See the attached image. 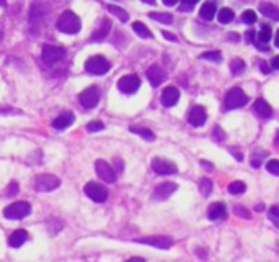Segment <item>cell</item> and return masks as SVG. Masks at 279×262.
<instances>
[{"instance_id": "obj_32", "label": "cell", "mask_w": 279, "mask_h": 262, "mask_svg": "<svg viewBox=\"0 0 279 262\" xmlns=\"http://www.w3.org/2000/svg\"><path fill=\"white\" fill-rule=\"evenodd\" d=\"M199 190L204 197H209L210 195V192H212V182H210L209 179H201V182H199Z\"/></svg>"}, {"instance_id": "obj_45", "label": "cell", "mask_w": 279, "mask_h": 262, "mask_svg": "<svg viewBox=\"0 0 279 262\" xmlns=\"http://www.w3.org/2000/svg\"><path fill=\"white\" fill-rule=\"evenodd\" d=\"M163 36H164V38L169 40V41H172V43L177 41V40H176V36H174V35H171L169 31H163Z\"/></svg>"}, {"instance_id": "obj_6", "label": "cell", "mask_w": 279, "mask_h": 262, "mask_svg": "<svg viewBox=\"0 0 279 262\" xmlns=\"http://www.w3.org/2000/svg\"><path fill=\"white\" fill-rule=\"evenodd\" d=\"M99 100H101V90H99V87H96V85L87 87V89H85L84 92H80V95H79V102L84 108L97 107Z\"/></svg>"}, {"instance_id": "obj_23", "label": "cell", "mask_w": 279, "mask_h": 262, "mask_svg": "<svg viewBox=\"0 0 279 262\" xmlns=\"http://www.w3.org/2000/svg\"><path fill=\"white\" fill-rule=\"evenodd\" d=\"M253 108H255L256 113L261 116V118H264V120H268V118L272 116L271 105L266 102V100H263V98H258V100L255 102V105H253Z\"/></svg>"}, {"instance_id": "obj_35", "label": "cell", "mask_w": 279, "mask_h": 262, "mask_svg": "<svg viewBox=\"0 0 279 262\" xmlns=\"http://www.w3.org/2000/svg\"><path fill=\"white\" fill-rule=\"evenodd\" d=\"M266 169H268V172L272 174V176H279V161L277 159L268 161V164H266Z\"/></svg>"}, {"instance_id": "obj_2", "label": "cell", "mask_w": 279, "mask_h": 262, "mask_svg": "<svg viewBox=\"0 0 279 262\" xmlns=\"http://www.w3.org/2000/svg\"><path fill=\"white\" fill-rule=\"evenodd\" d=\"M248 103V95L240 89V87H233L227 92L225 95V110H237Z\"/></svg>"}, {"instance_id": "obj_38", "label": "cell", "mask_w": 279, "mask_h": 262, "mask_svg": "<svg viewBox=\"0 0 279 262\" xmlns=\"http://www.w3.org/2000/svg\"><path fill=\"white\" fill-rule=\"evenodd\" d=\"M241 20H243L246 25H253L256 22V14L253 10H246L243 15H241Z\"/></svg>"}, {"instance_id": "obj_30", "label": "cell", "mask_w": 279, "mask_h": 262, "mask_svg": "<svg viewBox=\"0 0 279 262\" xmlns=\"http://www.w3.org/2000/svg\"><path fill=\"white\" fill-rule=\"evenodd\" d=\"M107 10L110 12V14H114L117 18H120V22H128V14L123 9L117 7V5H107Z\"/></svg>"}, {"instance_id": "obj_31", "label": "cell", "mask_w": 279, "mask_h": 262, "mask_svg": "<svg viewBox=\"0 0 279 262\" xmlns=\"http://www.w3.org/2000/svg\"><path fill=\"white\" fill-rule=\"evenodd\" d=\"M246 190V185L245 182H241V180H235L230 185H228V192L233 193V195H240V193H243Z\"/></svg>"}, {"instance_id": "obj_44", "label": "cell", "mask_w": 279, "mask_h": 262, "mask_svg": "<svg viewBox=\"0 0 279 262\" xmlns=\"http://www.w3.org/2000/svg\"><path fill=\"white\" fill-rule=\"evenodd\" d=\"M115 172H122L123 171V161L119 159V158H115Z\"/></svg>"}, {"instance_id": "obj_48", "label": "cell", "mask_w": 279, "mask_h": 262, "mask_svg": "<svg viewBox=\"0 0 279 262\" xmlns=\"http://www.w3.org/2000/svg\"><path fill=\"white\" fill-rule=\"evenodd\" d=\"M230 153H233V154H235V158H237V161H241V159H243V156H241V153H238L237 149H230Z\"/></svg>"}, {"instance_id": "obj_24", "label": "cell", "mask_w": 279, "mask_h": 262, "mask_svg": "<svg viewBox=\"0 0 279 262\" xmlns=\"http://www.w3.org/2000/svg\"><path fill=\"white\" fill-rule=\"evenodd\" d=\"M259 12H261L266 18H271V20L279 22V9L276 7V5L263 2V4H259Z\"/></svg>"}, {"instance_id": "obj_21", "label": "cell", "mask_w": 279, "mask_h": 262, "mask_svg": "<svg viewBox=\"0 0 279 262\" xmlns=\"http://www.w3.org/2000/svg\"><path fill=\"white\" fill-rule=\"evenodd\" d=\"M28 236L30 234L25 229H17V231H14L9 236V244L12 247H22L28 241Z\"/></svg>"}, {"instance_id": "obj_36", "label": "cell", "mask_w": 279, "mask_h": 262, "mask_svg": "<svg viewBox=\"0 0 279 262\" xmlns=\"http://www.w3.org/2000/svg\"><path fill=\"white\" fill-rule=\"evenodd\" d=\"M197 4H199V0H182V4L179 5V10L181 12H191Z\"/></svg>"}, {"instance_id": "obj_54", "label": "cell", "mask_w": 279, "mask_h": 262, "mask_svg": "<svg viewBox=\"0 0 279 262\" xmlns=\"http://www.w3.org/2000/svg\"><path fill=\"white\" fill-rule=\"evenodd\" d=\"M4 38V30H2V27H0V40Z\"/></svg>"}, {"instance_id": "obj_7", "label": "cell", "mask_w": 279, "mask_h": 262, "mask_svg": "<svg viewBox=\"0 0 279 262\" xmlns=\"http://www.w3.org/2000/svg\"><path fill=\"white\" fill-rule=\"evenodd\" d=\"M84 192L90 200H94L97 203H102L109 198L107 189H105L102 184H97V182H89L87 185L84 187Z\"/></svg>"}, {"instance_id": "obj_10", "label": "cell", "mask_w": 279, "mask_h": 262, "mask_svg": "<svg viewBox=\"0 0 279 262\" xmlns=\"http://www.w3.org/2000/svg\"><path fill=\"white\" fill-rule=\"evenodd\" d=\"M41 58H43V61H45L48 66H53L58 61H61V59L64 58V49L59 48V46L46 45V46H43Z\"/></svg>"}, {"instance_id": "obj_18", "label": "cell", "mask_w": 279, "mask_h": 262, "mask_svg": "<svg viewBox=\"0 0 279 262\" xmlns=\"http://www.w3.org/2000/svg\"><path fill=\"white\" fill-rule=\"evenodd\" d=\"M146 77H148V80H150V84L153 87H158L166 80V72L161 69L159 66H151L150 69L146 71Z\"/></svg>"}, {"instance_id": "obj_17", "label": "cell", "mask_w": 279, "mask_h": 262, "mask_svg": "<svg viewBox=\"0 0 279 262\" xmlns=\"http://www.w3.org/2000/svg\"><path fill=\"white\" fill-rule=\"evenodd\" d=\"M207 216L210 221H223L227 218V208L222 202H215L209 207Z\"/></svg>"}, {"instance_id": "obj_37", "label": "cell", "mask_w": 279, "mask_h": 262, "mask_svg": "<svg viewBox=\"0 0 279 262\" xmlns=\"http://www.w3.org/2000/svg\"><path fill=\"white\" fill-rule=\"evenodd\" d=\"M201 59H209V61H215V62H220L222 61V54L219 51H209V53H204L201 56Z\"/></svg>"}, {"instance_id": "obj_19", "label": "cell", "mask_w": 279, "mask_h": 262, "mask_svg": "<svg viewBox=\"0 0 279 262\" xmlns=\"http://www.w3.org/2000/svg\"><path fill=\"white\" fill-rule=\"evenodd\" d=\"M72 123H74V113L72 111H63V113H59L53 120V128L61 131V129L69 128Z\"/></svg>"}, {"instance_id": "obj_52", "label": "cell", "mask_w": 279, "mask_h": 262, "mask_svg": "<svg viewBox=\"0 0 279 262\" xmlns=\"http://www.w3.org/2000/svg\"><path fill=\"white\" fill-rule=\"evenodd\" d=\"M141 2H145V4H150V5H154V4H156V0H141Z\"/></svg>"}, {"instance_id": "obj_46", "label": "cell", "mask_w": 279, "mask_h": 262, "mask_svg": "<svg viewBox=\"0 0 279 262\" xmlns=\"http://www.w3.org/2000/svg\"><path fill=\"white\" fill-rule=\"evenodd\" d=\"M179 0H163V4L166 5V7H174V5H177Z\"/></svg>"}, {"instance_id": "obj_15", "label": "cell", "mask_w": 279, "mask_h": 262, "mask_svg": "<svg viewBox=\"0 0 279 262\" xmlns=\"http://www.w3.org/2000/svg\"><path fill=\"white\" fill-rule=\"evenodd\" d=\"M179 97H181V92L176 87H166L161 93V103L164 105V107H174V105L179 102Z\"/></svg>"}, {"instance_id": "obj_14", "label": "cell", "mask_w": 279, "mask_h": 262, "mask_svg": "<svg viewBox=\"0 0 279 262\" xmlns=\"http://www.w3.org/2000/svg\"><path fill=\"white\" fill-rule=\"evenodd\" d=\"M189 123L192 124V126L199 128V126H204L207 121V111L204 107H201V105H197V107H194L191 111H189V116H188Z\"/></svg>"}, {"instance_id": "obj_8", "label": "cell", "mask_w": 279, "mask_h": 262, "mask_svg": "<svg viewBox=\"0 0 279 262\" xmlns=\"http://www.w3.org/2000/svg\"><path fill=\"white\" fill-rule=\"evenodd\" d=\"M96 172H97L99 179L107 184H114L117 180V172L114 171V167L107 164V161H104V159L96 161Z\"/></svg>"}, {"instance_id": "obj_5", "label": "cell", "mask_w": 279, "mask_h": 262, "mask_svg": "<svg viewBox=\"0 0 279 262\" xmlns=\"http://www.w3.org/2000/svg\"><path fill=\"white\" fill-rule=\"evenodd\" d=\"M61 185V180L51 174H38L35 177V190L38 192H51Z\"/></svg>"}, {"instance_id": "obj_40", "label": "cell", "mask_w": 279, "mask_h": 262, "mask_svg": "<svg viewBox=\"0 0 279 262\" xmlns=\"http://www.w3.org/2000/svg\"><path fill=\"white\" fill-rule=\"evenodd\" d=\"M263 156H266V153H259V154H256V153H253V156H251V166L255 167V169H258L259 166L263 164Z\"/></svg>"}, {"instance_id": "obj_9", "label": "cell", "mask_w": 279, "mask_h": 262, "mask_svg": "<svg viewBox=\"0 0 279 262\" xmlns=\"http://www.w3.org/2000/svg\"><path fill=\"white\" fill-rule=\"evenodd\" d=\"M151 167L159 176H171V174L177 172V167L174 162H171L169 159H164V158H154L151 161Z\"/></svg>"}, {"instance_id": "obj_33", "label": "cell", "mask_w": 279, "mask_h": 262, "mask_svg": "<svg viewBox=\"0 0 279 262\" xmlns=\"http://www.w3.org/2000/svg\"><path fill=\"white\" fill-rule=\"evenodd\" d=\"M268 218L271 220V223L274 224L276 228H279V207L274 205V207H271L268 210Z\"/></svg>"}, {"instance_id": "obj_34", "label": "cell", "mask_w": 279, "mask_h": 262, "mask_svg": "<svg viewBox=\"0 0 279 262\" xmlns=\"http://www.w3.org/2000/svg\"><path fill=\"white\" fill-rule=\"evenodd\" d=\"M243 69H245V61L233 59L230 62V71H232V74H240V72H243Z\"/></svg>"}, {"instance_id": "obj_13", "label": "cell", "mask_w": 279, "mask_h": 262, "mask_svg": "<svg viewBox=\"0 0 279 262\" xmlns=\"http://www.w3.org/2000/svg\"><path fill=\"white\" fill-rule=\"evenodd\" d=\"M177 190V184L174 182H163L159 184L156 189L153 190V198L154 200H167L172 193Z\"/></svg>"}, {"instance_id": "obj_22", "label": "cell", "mask_w": 279, "mask_h": 262, "mask_svg": "<svg viewBox=\"0 0 279 262\" xmlns=\"http://www.w3.org/2000/svg\"><path fill=\"white\" fill-rule=\"evenodd\" d=\"M199 15H201L202 20H206V22L214 20V17L217 15V4L214 2V0H209V2H206L201 7Z\"/></svg>"}, {"instance_id": "obj_41", "label": "cell", "mask_w": 279, "mask_h": 262, "mask_svg": "<svg viewBox=\"0 0 279 262\" xmlns=\"http://www.w3.org/2000/svg\"><path fill=\"white\" fill-rule=\"evenodd\" d=\"M17 193H18V184L14 180V182L9 184L7 190H5V195H7V197H14V195H17Z\"/></svg>"}, {"instance_id": "obj_12", "label": "cell", "mask_w": 279, "mask_h": 262, "mask_svg": "<svg viewBox=\"0 0 279 262\" xmlns=\"http://www.w3.org/2000/svg\"><path fill=\"white\" fill-rule=\"evenodd\" d=\"M136 242H140V244H148V246H153L156 249H169L172 246V239L167 238V236H146V238H138Z\"/></svg>"}, {"instance_id": "obj_43", "label": "cell", "mask_w": 279, "mask_h": 262, "mask_svg": "<svg viewBox=\"0 0 279 262\" xmlns=\"http://www.w3.org/2000/svg\"><path fill=\"white\" fill-rule=\"evenodd\" d=\"M214 138L217 140V141H223L225 140V135H223V131L217 126V128H214Z\"/></svg>"}, {"instance_id": "obj_20", "label": "cell", "mask_w": 279, "mask_h": 262, "mask_svg": "<svg viewBox=\"0 0 279 262\" xmlns=\"http://www.w3.org/2000/svg\"><path fill=\"white\" fill-rule=\"evenodd\" d=\"M110 28H112L110 20H107V18H104V20L101 22V25H99V28L94 31V33H92L90 40H92V41H104L105 38H107Z\"/></svg>"}, {"instance_id": "obj_42", "label": "cell", "mask_w": 279, "mask_h": 262, "mask_svg": "<svg viewBox=\"0 0 279 262\" xmlns=\"http://www.w3.org/2000/svg\"><path fill=\"white\" fill-rule=\"evenodd\" d=\"M235 215H238L240 218H250V211H246V208L243 207H235Z\"/></svg>"}, {"instance_id": "obj_51", "label": "cell", "mask_w": 279, "mask_h": 262, "mask_svg": "<svg viewBox=\"0 0 279 262\" xmlns=\"http://www.w3.org/2000/svg\"><path fill=\"white\" fill-rule=\"evenodd\" d=\"M274 45L279 48V30H277V33H276V38H274Z\"/></svg>"}, {"instance_id": "obj_26", "label": "cell", "mask_w": 279, "mask_h": 262, "mask_svg": "<svg viewBox=\"0 0 279 262\" xmlns=\"http://www.w3.org/2000/svg\"><path fill=\"white\" fill-rule=\"evenodd\" d=\"M130 131H132V133H135V135H140L141 138H145V140H148V141H154V138H156L153 131H151V129H148V128H141V126H130Z\"/></svg>"}, {"instance_id": "obj_39", "label": "cell", "mask_w": 279, "mask_h": 262, "mask_svg": "<svg viewBox=\"0 0 279 262\" xmlns=\"http://www.w3.org/2000/svg\"><path fill=\"white\" fill-rule=\"evenodd\" d=\"M104 128H105V124L99 120L87 123V131H90V133H97V131H102Z\"/></svg>"}, {"instance_id": "obj_3", "label": "cell", "mask_w": 279, "mask_h": 262, "mask_svg": "<svg viewBox=\"0 0 279 262\" xmlns=\"http://www.w3.org/2000/svg\"><path fill=\"white\" fill-rule=\"evenodd\" d=\"M32 213V205L28 202H15L4 210V216L9 220H23Z\"/></svg>"}, {"instance_id": "obj_55", "label": "cell", "mask_w": 279, "mask_h": 262, "mask_svg": "<svg viewBox=\"0 0 279 262\" xmlns=\"http://www.w3.org/2000/svg\"><path fill=\"white\" fill-rule=\"evenodd\" d=\"M5 5V0H0V7H4Z\"/></svg>"}, {"instance_id": "obj_28", "label": "cell", "mask_w": 279, "mask_h": 262, "mask_svg": "<svg viewBox=\"0 0 279 262\" xmlns=\"http://www.w3.org/2000/svg\"><path fill=\"white\" fill-rule=\"evenodd\" d=\"M217 17H219V22L220 23H230L233 18H235V14H233V10L232 9H222V10H219L217 12Z\"/></svg>"}, {"instance_id": "obj_29", "label": "cell", "mask_w": 279, "mask_h": 262, "mask_svg": "<svg viewBox=\"0 0 279 262\" xmlns=\"http://www.w3.org/2000/svg\"><path fill=\"white\" fill-rule=\"evenodd\" d=\"M150 18H151V20H154V22L166 23V25L172 23V15L171 14H163V12H151Z\"/></svg>"}, {"instance_id": "obj_53", "label": "cell", "mask_w": 279, "mask_h": 262, "mask_svg": "<svg viewBox=\"0 0 279 262\" xmlns=\"http://www.w3.org/2000/svg\"><path fill=\"white\" fill-rule=\"evenodd\" d=\"M263 203H259V205H256V211H263Z\"/></svg>"}, {"instance_id": "obj_27", "label": "cell", "mask_w": 279, "mask_h": 262, "mask_svg": "<svg viewBox=\"0 0 279 262\" xmlns=\"http://www.w3.org/2000/svg\"><path fill=\"white\" fill-rule=\"evenodd\" d=\"M132 27H133V31H135V33L138 35V36H141V38H148V40L153 38L151 31L148 30V28L145 27V25L141 23V22H133Z\"/></svg>"}, {"instance_id": "obj_49", "label": "cell", "mask_w": 279, "mask_h": 262, "mask_svg": "<svg viewBox=\"0 0 279 262\" xmlns=\"http://www.w3.org/2000/svg\"><path fill=\"white\" fill-rule=\"evenodd\" d=\"M127 262H146V260L143 257H130Z\"/></svg>"}, {"instance_id": "obj_1", "label": "cell", "mask_w": 279, "mask_h": 262, "mask_svg": "<svg viewBox=\"0 0 279 262\" xmlns=\"http://www.w3.org/2000/svg\"><path fill=\"white\" fill-rule=\"evenodd\" d=\"M59 31H63L66 35H76L80 31V18L74 14L71 10H66L61 14V17L58 18V23H56Z\"/></svg>"}, {"instance_id": "obj_11", "label": "cell", "mask_w": 279, "mask_h": 262, "mask_svg": "<svg viewBox=\"0 0 279 262\" xmlns=\"http://www.w3.org/2000/svg\"><path fill=\"white\" fill-rule=\"evenodd\" d=\"M140 85H141V80L136 74H128V76H123L119 80V90L123 93H128V95L138 90Z\"/></svg>"}, {"instance_id": "obj_25", "label": "cell", "mask_w": 279, "mask_h": 262, "mask_svg": "<svg viewBox=\"0 0 279 262\" xmlns=\"http://www.w3.org/2000/svg\"><path fill=\"white\" fill-rule=\"evenodd\" d=\"M45 5H43L41 2H35L32 5V14H30V22L35 23L36 20H41L43 17H45Z\"/></svg>"}, {"instance_id": "obj_4", "label": "cell", "mask_w": 279, "mask_h": 262, "mask_svg": "<svg viewBox=\"0 0 279 262\" xmlns=\"http://www.w3.org/2000/svg\"><path fill=\"white\" fill-rule=\"evenodd\" d=\"M110 64L104 56H92L85 61V71L94 76H104L105 72H109Z\"/></svg>"}, {"instance_id": "obj_50", "label": "cell", "mask_w": 279, "mask_h": 262, "mask_svg": "<svg viewBox=\"0 0 279 262\" xmlns=\"http://www.w3.org/2000/svg\"><path fill=\"white\" fill-rule=\"evenodd\" d=\"M259 64H261V71H263V72H269V69H268V67H266V64H264L263 61L259 62Z\"/></svg>"}, {"instance_id": "obj_47", "label": "cell", "mask_w": 279, "mask_h": 262, "mask_svg": "<svg viewBox=\"0 0 279 262\" xmlns=\"http://www.w3.org/2000/svg\"><path fill=\"white\" fill-rule=\"evenodd\" d=\"M271 66L274 67V69H279V54H277V56H274V58H272V61H271Z\"/></svg>"}, {"instance_id": "obj_16", "label": "cell", "mask_w": 279, "mask_h": 262, "mask_svg": "<svg viewBox=\"0 0 279 262\" xmlns=\"http://www.w3.org/2000/svg\"><path fill=\"white\" fill-rule=\"evenodd\" d=\"M253 38L255 40H251L253 41V45L258 46V48H261V49H266L268 46V43L271 40V27H268V25H263L261 30L258 31V33L253 35Z\"/></svg>"}]
</instances>
